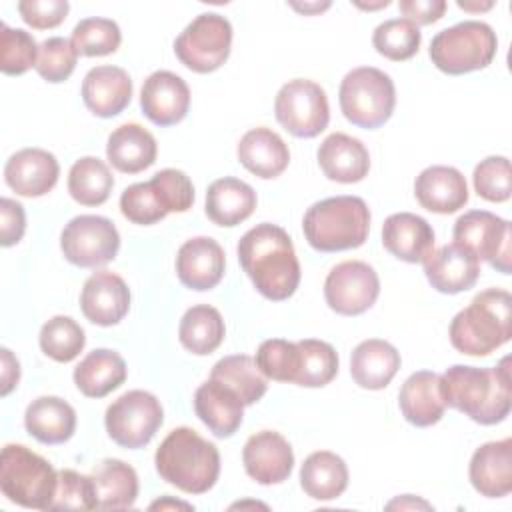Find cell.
I'll return each mask as SVG.
<instances>
[{"label":"cell","instance_id":"cell-1","mask_svg":"<svg viewBox=\"0 0 512 512\" xmlns=\"http://www.w3.org/2000/svg\"><path fill=\"white\" fill-rule=\"evenodd\" d=\"M238 260L254 288L268 300H286L300 284L292 238L276 224L262 222L250 228L238 242Z\"/></svg>","mask_w":512,"mask_h":512},{"label":"cell","instance_id":"cell-2","mask_svg":"<svg viewBox=\"0 0 512 512\" xmlns=\"http://www.w3.org/2000/svg\"><path fill=\"white\" fill-rule=\"evenodd\" d=\"M440 386L446 406L478 424H498L510 414L512 406L510 356H504L494 368L450 366L440 376Z\"/></svg>","mask_w":512,"mask_h":512},{"label":"cell","instance_id":"cell-3","mask_svg":"<svg viewBox=\"0 0 512 512\" xmlns=\"http://www.w3.org/2000/svg\"><path fill=\"white\" fill-rule=\"evenodd\" d=\"M154 464L168 484L186 494H204L218 480L220 452L196 430L180 426L160 442Z\"/></svg>","mask_w":512,"mask_h":512},{"label":"cell","instance_id":"cell-4","mask_svg":"<svg viewBox=\"0 0 512 512\" xmlns=\"http://www.w3.org/2000/svg\"><path fill=\"white\" fill-rule=\"evenodd\" d=\"M512 338V296L488 288L472 298L450 322L452 346L468 356H488Z\"/></svg>","mask_w":512,"mask_h":512},{"label":"cell","instance_id":"cell-5","mask_svg":"<svg viewBox=\"0 0 512 512\" xmlns=\"http://www.w3.org/2000/svg\"><path fill=\"white\" fill-rule=\"evenodd\" d=\"M302 230L318 252L352 250L368 238L370 210L358 196L324 198L306 210Z\"/></svg>","mask_w":512,"mask_h":512},{"label":"cell","instance_id":"cell-6","mask_svg":"<svg viewBox=\"0 0 512 512\" xmlns=\"http://www.w3.org/2000/svg\"><path fill=\"white\" fill-rule=\"evenodd\" d=\"M58 486L52 464L22 444H6L0 454V490L24 508L50 510Z\"/></svg>","mask_w":512,"mask_h":512},{"label":"cell","instance_id":"cell-7","mask_svg":"<svg viewBox=\"0 0 512 512\" xmlns=\"http://www.w3.org/2000/svg\"><path fill=\"white\" fill-rule=\"evenodd\" d=\"M498 40L490 24L464 20L440 30L430 42L432 64L450 76L486 68L496 56Z\"/></svg>","mask_w":512,"mask_h":512},{"label":"cell","instance_id":"cell-8","mask_svg":"<svg viewBox=\"0 0 512 512\" xmlns=\"http://www.w3.org/2000/svg\"><path fill=\"white\" fill-rule=\"evenodd\" d=\"M338 100L348 122L374 130L390 120L396 106V88L386 72L360 66L342 78Z\"/></svg>","mask_w":512,"mask_h":512},{"label":"cell","instance_id":"cell-9","mask_svg":"<svg viewBox=\"0 0 512 512\" xmlns=\"http://www.w3.org/2000/svg\"><path fill=\"white\" fill-rule=\"evenodd\" d=\"M232 26L216 14H198L174 40L178 60L192 72L208 74L218 70L230 56Z\"/></svg>","mask_w":512,"mask_h":512},{"label":"cell","instance_id":"cell-10","mask_svg":"<svg viewBox=\"0 0 512 512\" xmlns=\"http://www.w3.org/2000/svg\"><path fill=\"white\" fill-rule=\"evenodd\" d=\"M164 410L160 400L146 390H130L116 398L104 416L108 436L122 448L146 446L162 426Z\"/></svg>","mask_w":512,"mask_h":512},{"label":"cell","instance_id":"cell-11","mask_svg":"<svg viewBox=\"0 0 512 512\" xmlns=\"http://www.w3.org/2000/svg\"><path fill=\"white\" fill-rule=\"evenodd\" d=\"M274 114L282 128L296 138H314L326 130L330 106L320 84L304 78L286 82L274 100Z\"/></svg>","mask_w":512,"mask_h":512},{"label":"cell","instance_id":"cell-12","mask_svg":"<svg viewBox=\"0 0 512 512\" xmlns=\"http://www.w3.org/2000/svg\"><path fill=\"white\" fill-rule=\"evenodd\" d=\"M60 248L70 264L98 268L116 258L120 234L112 220L96 214H82L64 226Z\"/></svg>","mask_w":512,"mask_h":512},{"label":"cell","instance_id":"cell-13","mask_svg":"<svg viewBox=\"0 0 512 512\" xmlns=\"http://www.w3.org/2000/svg\"><path fill=\"white\" fill-rule=\"evenodd\" d=\"M454 242L470 250L478 260H486L502 274H510V222L488 212L470 210L454 222Z\"/></svg>","mask_w":512,"mask_h":512},{"label":"cell","instance_id":"cell-14","mask_svg":"<svg viewBox=\"0 0 512 512\" xmlns=\"http://www.w3.org/2000/svg\"><path fill=\"white\" fill-rule=\"evenodd\" d=\"M380 294L376 270L362 260L336 264L324 280L326 304L342 316H358L372 308Z\"/></svg>","mask_w":512,"mask_h":512},{"label":"cell","instance_id":"cell-15","mask_svg":"<svg viewBox=\"0 0 512 512\" xmlns=\"http://www.w3.org/2000/svg\"><path fill=\"white\" fill-rule=\"evenodd\" d=\"M242 462L252 480L270 486L288 480L294 468V452L282 434L262 430L246 440Z\"/></svg>","mask_w":512,"mask_h":512},{"label":"cell","instance_id":"cell-16","mask_svg":"<svg viewBox=\"0 0 512 512\" xmlns=\"http://www.w3.org/2000/svg\"><path fill=\"white\" fill-rule=\"evenodd\" d=\"M144 116L156 126H172L184 120L190 108V88L174 72H152L140 90Z\"/></svg>","mask_w":512,"mask_h":512},{"label":"cell","instance_id":"cell-17","mask_svg":"<svg viewBox=\"0 0 512 512\" xmlns=\"http://www.w3.org/2000/svg\"><path fill=\"white\" fill-rule=\"evenodd\" d=\"M80 308L92 324L114 326L130 310V290L118 274L98 270L84 282Z\"/></svg>","mask_w":512,"mask_h":512},{"label":"cell","instance_id":"cell-18","mask_svg":"<svg viewBox=\"0 0 512 512\" xmlns=\"http://www.w3.org/2000/svg\"><path fill=\"white\" fill-rule=\"evenodd\" d=\"M60 166L52 152L42 148H22L4 166L6 184L26 198L48 194L58 182Z\"/></svg>","mask_w":512,"mask_h":512},{"label":"cell","instance_id":"cell-19","mask_svg":"<svg viewBox=\"0 0 512 512\" xmlns=\"http://www.w3.org/2000/svg\"><path fill=\"white\" fill-rule=\"evenodd\" d=\"M224 250L210 236L186 240L176 254L178 280L190 290H210L224 276Z\"/></svg>","mask_w":512,"mask_h":512},{"label":"cell","instance_id":"cell-20","mask_svg":"<svg viewBox=\"0 0 512 512\" xmlns=\"http://www.w3.org/2000/svg\"><path fill=\"white\" fill-rule=\"evenodd\" d=\"M422 264L428 282L442 294L470 290L480 276V260L456 242L432 250Z\"/></svg>","mask_w":512,"mask_h":512},{"label":"cell","instance_id":"cell-21","mask_svg":"<svg viewBox=\"0 0 512 512\" xmlns=\"http://www.w3.org/2000/svg\"><path fill=\"white\" fill-rule=\"evenodd\" d=\"M82 100L92 114L112 118L130 104L132 80L120 66L90 68L82 80Z\"/></svg>","mask_w":512,"mask_h":512},{"label":"cell","instance_id":"cell-22","mask_svg":"<svg viewBox=\"0 0 512 512\" xmlns=\"http://www.w3.org/2000/svg\"><path fill=\"white\" fill-rule=\"evenodd\" d=\"M196 416L218 438H230L242 424L244 402L240 396L220 380H206L194 394Z\"/></svg>","mask_w":512,"mask_h":512},{"label":"cell","instance_id":"cell-23","mask_svg":"<svg viewBox=\"0 0 512 512\" xmlns=\"http://www.w3.org/2000/svg\"><path fill=\"white\" fill-rule=\"evenodd\" d=\"M414 196L430 212L452 214L468 202V184L454 166H428L416 176Z\"/></svg>","mask_w":512,"mask_h":512},{"label":"cell","instance_id":"cell-24","mask_svg":"<svg viewBox=\"0 0 512 512\" xmlns=\"http://www.w3.org/2000/svg\"><path fill=\"white\" fill-rule=\"evenodd\" d=\"M470 482L486 498H502L512 490V440L486 442L470 458Z\"/></svg>","mask_w":512,"mask_h":512},{"label":"cell","instance_id":"cell-25","mask_svg":"<svg viewBox=\"0 0 512 512\" xmlns=\"http://www.w3.org/2000/svg\"><path fill=\"white\" fill-rule=\"evenodd\" d=\"M382 244L398 260L424 262L434 250V230L418 214L396 212L384 220Z\"/></svg>","mask_w":512,"mask_h":512},{"label":"cell","instance_id":"cell-26","mask_svg":"<svg viewBox=\"0 0 512 512\" xmlns=\"http://www.w3.org/2000/svg\"><path fill=\"white\" fill-rule=\"evenodd\" d=\"M316 158L324 176L340 184L360 182L370 170V154L366 146L344 132L326 136L318 146Z\"/></svg>","mask_w":512,"mask_h":512},{"label":"cell","instance_id":"cell-27","mask_svg":"<svg viewBox=\"0 0 512 512\" xmlns=\"http://www.w3.org/2000/svg\"><path fill=\"white\" fill-rule=\"evenodd\" d=\"M398 404H400L402 416L418 428H426L440 422L446 410V402L440 386V374L430 370H420L410 374L400 388Z\"/></svg>","mask_w":512,"mask_h":512},{"label":"cell","instance_id":"cell-28","mask_svg":"<svg viewBox=\"0 0 512 512\" xmlns=\"http://www.w3.org/2000/svg\"><path fill=\"white\" fill-rule=\"evenodd\" d=\"M240 164L258 178L270 180L280 176L290 162L286 142L270 128L258 126L248 130L236 148Z\"/></svg>","mask_w":512,"mask_h":512},{"label":"cell","instance_id":"cell-29","mask_svg":"<svg viewBox=\"0 0 512 512\" xmlns=\"http://www.w3.org/2000/svg\"><path fill=\"white\" fill-rule=\"evenodd\" d=\"M400 368V352L386 340L368 338L350 356L352 380L366 390L386 388Z\"/></svg>","mask_w":512,"mask_h":512},{"label":"cell","instance_id":"cell-30","mask_svg":"<svg viewBox=\"0 0 512 512\" xmlns=\"http://www.w3.org/2000/svg\"><path fill=\"white\" fill-rule=\"evenodd\" d=\"M158 146L154 136L140 124L118 126L106 144L108 162L124 174H138L156 162Z\"/></svg>","mask_w":512,"mask_h":512},{"label":"cell","instance_id":"cell-31","mask_svg":"<svg viewBox=\"0 0 512 512\" xmlns=\"http://www.w3.org/2000/svg\"><path fill=\"white\" fill-rule=\"evenodd\" d=\"M256 192L244 180L224 176L214 180L206 190V216L218 226H238L252 216Z\"/></svg>","mask_w":512,"mask_h":512},{"label":"cell","instance_id":"cell-32","mask_svg":"<svg viewBox=\"0 0 512 512\" xmlns=\"http://www.w3.org/2000/svg\"><path fill=\"white\" fill-rule=\"evenodd\" d=\"M24 426L42 444H62L76 430V412L58 396H40L28 404Z\"/></svg>","mask_w":512,"mask_h":512},{"label":"cell","instance_id":"cell-33","mask_svg":"<svg viewBox=\"0 0 512 512\" xmlns=\"http://www.w3.org/2000/svg\"><path fill=\"white\" fill-rule=\"evenodd\" d=\"M90 476L98 508L126 510L134 506L138 498V476L130 464L116 458H104L94 466Z\"/></svg>","mask_w":512,"mask_h":512},{"label":"cell","instance_id":"cell-34","mask_svg":"<svg viewBox=\"0 0 512 512\" xmlns=\"http://www.w3.org/2000/svg\"><path fill=\"white\" fill-rule=\"evenodd\" d=\"M126 380L124 358L108 348L88 352L74 368V384L88 398H102Z\"/></svg>","mask_w":512,"mask_h":512},{"label":"cell","instance_id":"cell-35","mask_svg":"<svg viewBox=\"0 0 512 512\" xmlns=\"http://www.w3.org/2000/svg\"><path fill=\"white\" fill-rule=\"evenodd\" d=\"M300 486L314 500H334L348 486V466L334 452H312L300 468Z\"/></svg>","mask_w":512,"mask_h":512},{"label":"cell","instance_id":"cell-36","mask_svg":"<svg viewBox=\"0 0 512 512\" xmlns=\"http://www.w3.org/2000/svg\"><path fill=\"white\" fill-rule=\"evenodd\" d=\"M226 328L222 314L208 304H196L188 308L178 326L180 344L198 356L214 352L224 340Z\"/></svg>","mask_w":512,"mask_h":512},{"label":"cell","instance_id":"cell-37","mask_svg":"<svg viewBox=\"0 0 512 512\" xmlns=\"http://www.w3.org/2000/svg\"><path fill=\"white\" fill-rule=\"evenodd\" d=\"M210 378L230 386L240 396L244 406L258 402L268 388L266 376L260 372L256 360L248 354H232L220 358L212 366Z\"/></svg>","mask_w":512,"mask_h":512},{"label":"cell","instance_id":"cell-38","mask_svg":"<svg viewBox=\"0 0 512 512\" xmlns=\"http://www.w3.org/2000/svg\"><path fill=\"white\" fill-rule=\"evenodd\" d=\"M114 176L96 156L76 160L68 172V192L82 206H100L108 200Z\"/></svg>","mask_w":512,"mask_h":512},{"label":"cell","instance_id":"cell-39","mask_svg":"<svg viewBox=\"0 0 512 512\" xmlns=\"http://www.w3.org/2000/svg\"><path fill=\"white\" fill-rule=\"evenodd\" d=\"M296 344L300 350V368L294 384L306 388L330 384L338 374V354L334 346L316 338H304Z\"/></svg>","mask_w":512,"mask_h":512},{"label":"cell","instance_id":"cell-40","mask_svg":"<svg viewBox=\"0 0 512 512\" xmlns=\"http://www.w3.org/2000/svg\"><path fill=\"white\" fill-rule=\"evenodd\" d=\"M42 352L56 362H72L84 348L86 336L82 326L70 316H54L40 330Z\"/></svg>","mask_w":512,"mask_h":512},{"label":"cell","instance_id":"cell-41","mask_svg":"<svg viewBox=\"0 0 512 512\" xmlns=\"http://www.w3.org/2000/svg\"><path fill=\"white\" fill-rule=\"evenodd\" d=\"M422 42V34L416 24L406 18H392L376 26L372 34V44L378 54L388 60L402 62L412 58Z\"/></svg>","mask_w":512,"mask_h":512},{"label":"cell","instance_id":"cell-42","mask_svg":"<svg viewBox=\"0 0 512 512\" xmlns=\"http://www.w3.org/2000/svg\"><path fill=\"white\" fill-rule=\"evenodd\" d=\"M72 44L80 56H106L122 42L120 28L110 18H84L72 30Z\"/></svg>","mask_w":512,"mask_h":512},{"label":"cell","instance_id":"cell-43","mask_svg":"<svg viewBox=\"0 0 512 512\" xmlns=\"http://www.w3.org/2000/svg\"><path fill=\"white\" fill-rule=\"evenodd\" d=\"M120 212L126 220L140 226H150L166 218L168 208L152 180L128 186L120 196Z\"/></svg>","mask_w":512,"mask_h":512},{"label":"cell","instance_id":"cell-44","mask_svg":"<svg viewBox=\"0 0 512 512\" xmlns=\"http://www.w3.org/2000/svg\"><path fill=\"white\" fill-rule=\"evenodd\" d=\"M254 360L266 378L276 382H296L300 368V350L296 342L282 338L264 340L258 346Z\"/></svg>","mask_w":512,"mask_h":512},{"label":"cell","instance_id":"cell-45","mask_svg":"<svg viewBox=\"0 0 512 512\" xmlns=\"http://www.w3.org/2000/svg\"><path fill=\"white\" fill-rule=\"evenodd\" d=\"M36 58L38 44L32 34L0 22V70L8 76H20L36 66Z\"/></svg>","mask_w":512,"mask_h":512},{"label":"cell","instance_id":"cell-46","mask_svg":"<svg viewBox=\"0 0 512 512\" xmlns=\"http://www.w3.org/2000/svg\"><path fill=\"white\" fill-rule=\"evenodd\" d=\"M76 60H78V52L72 40L54 36L44 40L38 46V58L34 68L46 82L58 84L70 78V74L76 68Z\"/></svg>","mask_w":512,"mask_h":512},{"label":"cell","instance_id":"cell-47","mask_svg":"<svg viewBox=\"0 0 512 512\" xmlns=\"http://www.w3.org/2000/svg\"><path fill=\"white\" fill-rule=\"evenodd\" d=\"M98 508L92 476L76 470H58V486L50 510H94Z\"/></svg>","mask_w":512,"mask_h":512},{"label":"cell","instance_id":"cell-48","mask_svg":"<svg viewBox=\"0 0 512 512\" xmlns=\"http://www.w3.org/2000/svg\"><path fill=\"white\" fill-rule=\"evenodd\" d=\"M510 160L506 156H488L474 168V190L488 202H506L512 194Z\"/></svg>","mask_w":512,"mask_h":512},{"label":"cell","instance_id":"cell-49","mask_svg":"<svg viewBox=\"0 0 512 512\" xmlns=\"http://www.w3.org/2000/svg\"><path fill=\"white\" fill-rule=\"evenodd\" d=\"M168 212H186L194 204V186L190 178L176 168H164L152 178Z\"/></svg>","mask_w":512,"mask_h":512},{"label":"cell","instance_id":"cell-50","mask_svg":"<svg viewBox=\"0 0 512 512\" xmlns=\"http://www.w3.org/2000/svg\"><path fill=\"white\" fill-rule=\"evenodd\" d=\"M68 10H70V4L66 0H22V2H18L20 18L36 30H48V28L60 26L64 22Z\"/></svg>","mask_w":512,"mask_h":512},{"label":"cell","instance_id":"cell-51","mask_svg":"<svg viewBox=\"0 0 512 512\" xmlns=\"http://www.w3.org/2000/svg\"><path fill=\"white\" fill-rule=\"evenodd\" d=\"M26 230L24 206L12 198L0 200V244L4 248L14 246L22 240Z\"/></svg>","mask_w":512,"mask_h":512},{"label":"cell","instance_id":"cell-52","mask_svg":"<svg viewBox=\"0 0 512 512\" xmlns=\"http://www.w3.org/2000/svg\"><path fill=\"white\" fill-rule=\"evenodd\" d=\"M400 12L416 26L438 22L446 12L444 0H400Z\"/></svg>","mask_w":512,"mask_h":512},{"label":"cell","instance_id":"cell-53","mask_svg":"<svg viewBox=\"0 0 512 512\" xmlns=\"http://www.w3.org/2000/svg\"><path fill=\"white\" fill-rule=\"evenodd\" d=\"M18 380H20V364L8 348H2V388H0V394L8 396L12 392V388L18 386Z\"/></svg>","mask_w":512,"mask_h":512},{"label":"cell","instance_id":"cell-54","mask_svg":"<svg viewBox=\"0 0 512 512\" xmlns=\"http://www.w3.org/2000/svg\"><path fill=\"white\" fill-rule=\"evenodd\" d=\"M394 506H400V508H404V506H412V508H418V506L430 508V504L424 502V500H416V502H414V500L410 498V494H406V496H402V498H398V500H394V502L388 504V508H394Z\"/></svg>","mask_w":512,"mask_h":512},{"label":"cell","instance_id":"cell-55","mask_svg":"<svg viewBox=\"0 0 512 512\" xmlns=\"http://www.w3.org/2000/svg\"><path fill=\"white\" fill-rule=\"evenodd\" d=\"M294 10H298V12H304V14H316V12H322V10H326L328 6H330V2H324V4H290Z\"/></svg>","mask_w":512,"mask_h":512},{"label":"cell","instance_id":"cell-56","mask_svg":"<svg viewBox=\"0 0 512 512\" xmlns=\"http://www.w3.org/2000/svg\"><path fill=\"white\" fill-rule=\"evenodd\" d=\"M458 6L462 10H468V12H478V10H490L492 8V2H486V4H468V2H458Z\"/></svg>","mask_w":512,"mask_h":512},{"label":"cell","instance_id":"cell-57","mask_svg":"<svg viewBox=\"0 0 512 512\" xmlns=\"http://www.w3.org/2000/svg\"><path fill=\"white\" fill-rule=\"evenodd\" d=\"M164 506H184V508H188V510L192 508V506H188V504H184V502H160V500L154 502L150 508L154 510V508H164Z\"/></svg>","mask_w":512,"mask_h":512}]
</instances>
